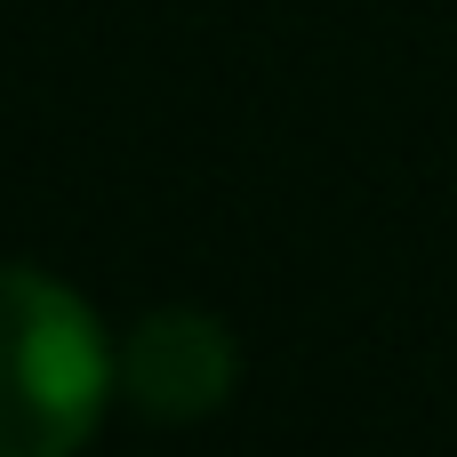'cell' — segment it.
Wrapping results in <instances>:
<instances>
[{
  "label": "cell",
  "mask_w": 457,
  "mask_h": 457,
  "mask_svg": "<svg viewBox=\"0 0 457 457\" xmlns=\"http://www.w3.org/2000/svg\"><path fill=\"white\" fill-rule=\"evenodd\" d=\"M96 313L40 265H0V457H72L112 394Z\"/></svg>",
  "instance_id": "obj_1"
},
{
  "label": "cell",
  "mask_w": 457,
  "mask_h": 457,
  "mask_svg": "<svg viewBox=\"0 0 457 457\" xmlns=\"http://www.w3.org/2000/svg\"><path fill=\"white\" fill-rule=\"evenodd\" d=\"M112 378H120V394H129L137 418H153V426H201V418H217V410L233 402V386H241V345H233V329H225L217 313H201V305H161V313H145V321L120 337Z\"/></svg>",
  "instance_id": "obj_2"
}]
</instances>
